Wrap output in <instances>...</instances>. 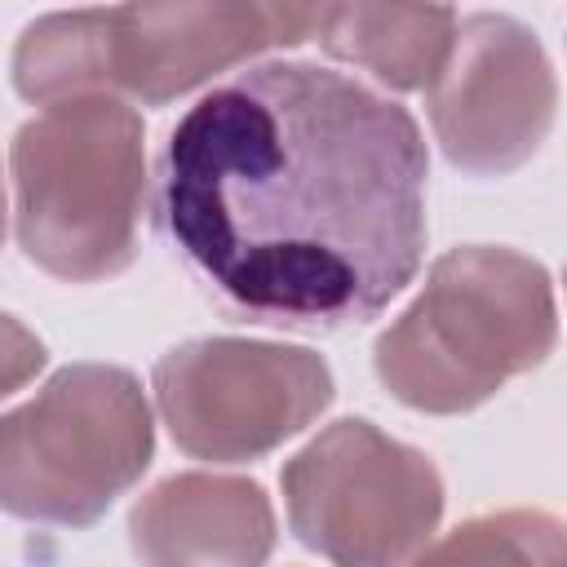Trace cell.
Here are the masks:
<instances>
[{
	"label": "cell",
	"instance_id": "cell-1",
	"mask_svg": "<svg viewBox=\"0 0 567 567\" xmlns=\"http://www.w3.org/2000/svg\"><path fill=\"white\" fill-rule=\"evenodd\" d=\"M425 177L408 106L319 62H261L168 128L155 230L230 319L323 337L416 279Z\"/></svg>",
	"mask_w": 567,
	"mask_h": 567
},
{
	"label": "cell",
	"instance_id": "cell-2",
	"mask_svg": "<svg viewBox=\"0 0 567 567\" xmlns=\"http://www.w3.org/2000/svg\"><path fill=\"white\" fill-rule=\"evenodd\" d=\"M554 341L545 266L514 248L465 244L430 266L416 301L372 341V368L403 408L456 416L540 368Z\"/></svg>",
	"mask_w": 567,
	"mask_h": 567
},
{
	"label": "cell",
	"instance_id": "cell-3",
	"mask_svg": "<svg viewBox=\"0 0 567 567\" xmlns=\"http://www.w3.org/2000/svg\"><path fill=\"white\" fill-rule=\"evenodd\" d=\"M142 137V115L115 93L44 106L13 133V239L31 266L97 284L133 261L146 204Z\"/></svg>",
	"mask_w": 567,
	"mask_h": 567
},
{
	"label": "cell",
	"instance_id": "cell-4",
	"mask_svg": "<svg viewBox=\"0 0 567 567\" xmlns=\"http://www.w3.org/2000/svg\"><path fill=\"white\" fill-rule=\"evenodd\" d=\"M155 456L142 381L120 363H71L0 421V505L27 523L89 527Z\"/></svg>",
	"mask_w": 567,
	"mask_h": 567
},
{
	"label": "cell",
	"instance_id": "cell-5",
	"mask_svg": "<svg viewBox=\"0 0 567 567\" xmlns=\"http://www.w3.org/2000/svg\"><path fill=\"white\" fill-rule=\"evenodd\" d=\"M292 536L346 567L421 558L443 518V478L363 416L319 430L279 474Z\"/></svg>",
	"mask_w": 567,
	"mask_h": 567
},
{
	"label": "cell",
	"instance_id": "cell-6",
	"mask_svg": "<svg viewBox=\"0 0 567 567\" xmlns=\"http://www.w3.org/2000/svg\"><path fill=\"white\" fill-rule=\"evenodd\" d=\"M155 403L186 456L257 461L332 403V368L284 341L195 337L159 354Z\"/></svg>",
	"mask_w": 567,
	"mask_h": 567
},
{
	"label": "cell",
	"instance_id": "cell-7",
	"mask_svg": "<svg viewBox=\"0 0 567 567\" xmlns=\"http://www.w3.org/2000/svg\"><path fill=\"white\" fill-rule=\"evenodd\" d=\"M443 155L474 177L523 168L554 128L558 80L545 44L509 13H474L456 27L452 53L425 89Z\"/></svg>",
	"mask_w": 567,
	"mask_h": 567
},
{
	"label": "cell",
	"instance_id": "cell-8",
	"mask_svg": "<svg viewBox=\"0 0 567 567\" xmlns=\"http://www.w3.org/2000/svg\"><path fill=\"white\" fill-rule=\"evenodd\" d=\"M106 49L115 97L164 106L270 49V31L248 0H124L106 9Z\"/></svg>",
	"mask_w": 567,
	"mask_h": 567
},
{
	"label": "cell",
	"instance_id": "cell-9",
	"mask_svg": "<svg viewBox=\"0 0 567 567\" xmlns=\"http://www.w3.org/2000/svg\"><path fill=\"white\" fill-rule=\"evenodd\" d=\"M128 545L146 563L252 567L275 549V509L261 483L239 474H173L128 509Z\"/></svg>",
	"mask_w": 567,
	"mask_h": 567
},
{
	"label": "cell",
	"instance_id": "cell-10",
	"mask_svg": "<svg viewBox=\"0 0 567 567\" xmlns=\"http://www.w3.org/2000/svg\"><path fill=\"white\" fill-rule=\"evenodd\" d=\"M456 27L443 0H346L323 31V53L394 93H416L443 71Z\"/></svg>",
	"mask_w": 567,
	"mask_h": 567
},
{
	"label": "cell",
	"instance_id": "cell-11",
	"mask_svg": "<svg viewBox=\"0 0 567 567\" xmlns=\"http://www.w3.org/2000/svg\"><path fill=\"white\" fill-rule=\"evenodd\" d=\"M13 89L35 106H58L75 97L115 93L106 9H71L35 18L13 44Z\"/></svg>",
	"mask_w": 567,
	"mask_h": 567
},
{
	"label": "cell",
	"instance_id": "cell-12",
	"mask_svg": "<svg viewBox=\"0 0 567 567\" xmlns=\"http://www.w3.org/2000/svg\"><path fill=\"white\" fill-rule=\"evenodd\" d=\"M430 563H567V523L545 509H496L461 523L439 545H425Z\"/></svg>",
	"mask_w": 567,
	"mask_h": 567
},
{
	"label": "cell",
	"instance_id": "cell-13",
	"mask_svg": "<svg viewBox=\"0 0 567 567\" xmlns=\"http://www.w3.org/2000/svg\"><path fill=\"white\" fill-rule=\"evenodd\" d=\"M248 4L261 13V22L270 31V44L297 49V44L323 35L346 0H248Z\"/></svg>",
	"mask_w": 567,
	"mask_h": 567
},
{
	"label": "cell",
	"instance_id": "cell-14",
	"mask_svg": "<svg viewBox=\"0 0 567 567\" xmlns=\"http://www.w3.org/2000/svg\"><path fill=\"white\" fill-rule=\"evenodd\" d=\"M563 279H567V275H563Z\"/></svg>",
	"mask_w": 567,
	"mask_h": 567
}]
</instances>
